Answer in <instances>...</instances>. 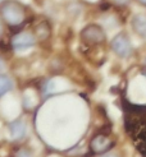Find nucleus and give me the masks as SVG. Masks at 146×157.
I'll list each match as a JSON object with an SVG mask.
<instances>
[{"instance_id": "obj_2", "label": "nucleus", "mask_w": 146, "mask_h": 157, "mask_svg": "<svg viewBox=\"0 0 146 157\" xmlns=\"http://www.w3.org/2000/svg\"><path fill=\"white\" fill-rule=\"evenodd\" d=\"M112 49L120 58H127L132 52V45H131L127 35L122 32V33H118L112 40Z\"/></svg>"}, {"instance_id": "obj_4", "label": "nucleus", "mask_w": 146, "mask_h": 157, "mask_svg": "<svg viewBox=\"0 0 146 157\" xmlns=\"http://www.w3.org/2000/svg\"><path fill=\"white\" fill-rule=\"evenodd\" d=\"M10 44L14 50L22 51V50L32 48L35 45V37H34V35H31L28 32H21V33H17L13 36Z\"/></svg>"}, {"instance_id": "obj_5", "label": "nucleus", "mask_w": 146, "mask_h": 157, "mask_svg": "<svg viewBox=\"0 0 146 157\" xmlns=\"http://www.w3.org/2000/svg\"><path fill=\"white\" fill-rule=\"evenodd\" d=\"M132 27L137 35L142 38H146V15L137 14L132 18Z\"/></svg>"}, {"instance_id": "obj_12", "label": "nucleus", "mask_w": 146, "mask_h": 157, "mask_svg": "<svg viewBox=\"0 0 146 157\" xmlns=\"http://www.w3.org/2000/svg\"><path fill=\"white\" fill-rule=\"evenodd\" d=\"M0 33H2V23H0Z\"/></svg>"}, {"instance_id": "obj_7", "label": "nucleus", "mask_w": 146, "mask_h": 157, "mask_svg": "<svg viewBox=\"0 0 146 157\" xmlns=\"http://www.w3.org/2000/svg\"><path fill=\"white\" fill-rule=\"evenodd\" d=\"M110 142H109V139H108L106 137L104 136H97L95 137L94 139H92V142H91V147H92V150H94L95 152L100 153V152H104L108 147H109Z\"/></svg>"}, {"instance_id": "obj_13", "label": "nucleus", "mask_w": 146, "mask_h": 157, "mask_svg": "<svg viewBox=\"0 0 146 157\" xmlns=\"http://www.w3.org/2000/svg\"><path fill=\"white\" fill-rule=\"evenodd\" d=\"M144 74H145V75H146V70H144Z\"/></svg>"}, {"instance_id": "obj_9", "label": "nucleus", "mask_w": 146, "mask_h": 157, "mask_svg": "<svg viewBox=\"0 0 146 157\" xmlns=\"http://www.w3.org/2000/svg\"><path fill=\"white\" fill-rule=\"evenodd\" d=\"M17 157H31V153H30L28 151H26V150H21V151L18 152Z\"/></svg>"}, {"instance_id": "obj_10", "label": "nucleus", "mask_w": 146, "mask_h": 157, "mask_svg": "<svg viewBox=\"0 0 146 157\" xmlns=\"http://www.w3.org/2000/svg\"><path fill=\"white\" fill-rule=\"evenodd\" d=\"M138 3H140L141 5H144V6H146V0H137Z\"/></svg>"}, {"instance_id": "obj_6", "label": "nucleus", "mask_w": 146, "mask_h": 157, "mask_svg": "<svg viewBox=\"0 0 146 157\" xmlns=\"http://www.w3.org/2000/svg\"><path fill=\"white\" fill-rule=\"evenodd\" d=\"M9 129L12 133V137L14 139H19L26 134V124L22 120H15V121L10 123Z\"/></svg>"}, {"instance_id": "obj_11", "label": "nucleus", "mask_w": 146, "mask_h": 157, "mask_svg": "<svg viewBox=\"0 0 146 157\" xmlns=\"http://www.w3.org/2000/svg\"><path fill=\"white\" fill-rule=\"evenodd\" d=\"M104 157H117V156H113V155H109V156H104Z\"/></svg>"}, {"instance_id": "obj_3", "label": "nucleus", "mask_w": 146, "mask_h": 157, "mask_svg": "<svg viewBox=\"0 0 146 157\" xmlns=\"http://www.w3.org/2000/svg\"><path fill=\"white\" fill-rule=\"evenodd\" d=\"M81 36L82 40L89 44H99L105 40L104 31L101 29V27L96 25H90L86 28H83Z\"/></svg>"}, {"instance_id": "obj_1", "label": "nucleus", "mask_w": 146, "mask_h": 157, "mask_svg": "<svg viewBox=\"0 0 146 157\" xmlns=\"http://www.w3.org/2000/svg\"><path fill=\"white\" fill-rule=\"evenodd\" d=\"M0 15L10 27H18L26 21V8L15 0H6L0 5Z\"/></svg>"}, {"instance_id": "obj_8", "label": "nucleus", "mask_w": 146, "mask_h": 157, "mask_svg": "<svg viewBox=\"0 0 146 157\" xmlns=\"http://www.w3.org/2000/svg\"><path fill=\"white\" fill-rule=\"evenodd\" d=\"M13 88V82L9 77L6 75H0V97L4 96Z\"/></svg>"}]
</instances>
